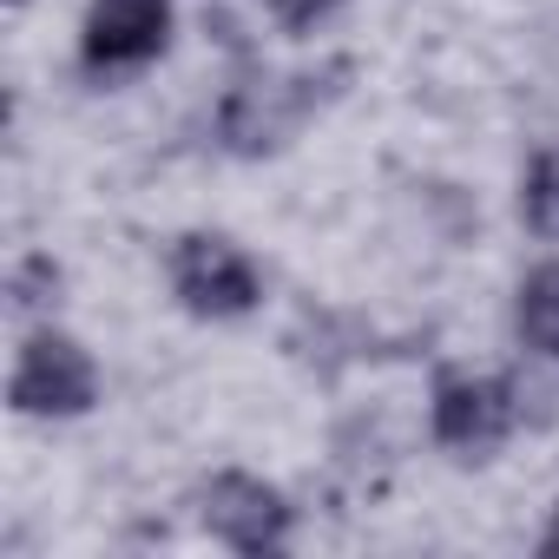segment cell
<instances>
[{"label": "cell", "instance_id": "cell-1", "mask_svg": "<svg viewBox=\"0 0 559 559\" xmlns=\"http://www.w3.org/2000/svg\"><path fill=\"white\" fill-rule=\"evenodd\" d=\"M99 395V369L93 356L73 343V336H53L40 330L21 362H14V408L21 415H47V421H67V415H86Z\"/></svg>", "mask_w": 559, "mask_h": 559}, {"label": "cell", "instance_id": "cell-2", "mask_svg": "<svg viewBox=\"0 0 559 559\" xmlns=\"http://www.w3.org/2000/svg\"><path fill=\"white\" fill-rule=\"evenodd\" d=\"M171 290H178L185 310H198V317H243V310L263 297L250 257H243L230 237H204V230L178 237V250H171Z\"/></svg>", "mask_w": 559, "mask_h": 559}, {"label": "cell", "instance_id": "cell-3", "mask_svg": "<svg viewBox=\"0 0 559 559\" xmlns=\"http://www.w3.org/2000/svg\"><path fill=\"white\" fill-rule=\"evenodd\" d=\"M513 428V389L493 376H441L435 382V441L480 461Z\"/></svg>", "mask_w": 559, "mask_h": 559}, {"label": "cell", "instance_id": "cell-4", "mask_svg": "<svg viewBox=\"0 0 559 559\" xmlns=\"http://www.w3.org/2000/svg\"><path fill=\"white\" fill-rule=\"evenodd\" d=\"M204 526L237 552H276L290 533V507L276 487H263L250 474H217L204 487Z\"/></svg>", "mask_w": 559, "mask_h": 559}, {"label": "cell", "instance_id": "cell-5", "mask_svg": "<svg viewBox=\"0 0 559 559\" xmlns=\"http://www.w3.org/2000/svg\"><path fill=\"white\" fill-rule=\"evenodd\" d=\"M171 40V0H93L86 14V67L119 73L158 60Z\"/></svg>", "mask_w": 559, "mask_h": 559}, {"label": "cell", "instance_id": "cell-6", "mask_svg": "<svg viewBox=\"0 0 559 559\" xmlns=\"http://www.w3.org/2000/svg\"><path fill=\"white\" fill-rule=\"evenodd\" d=\"M520 343L559 356V263H539L520 284Z\"/></svg>", "mask_w": 559, "mask_h": 559}, {"label": "cell", "instance_id": "cell-7", "mask_svg": "<svg viewBox=\"0 0 559 559\" xmlns=\"http://www.w3.org/2000/svg\"><path fill=\"white\" fill-rule=\"evenodd\" d=\"M520 211L539 237H559V152H539L526 185H520Z\"/></svg>", "mask_w": 559, "mask_h": 559}, {"label": "cell", "instance_id": "cell-8", "mask_svg": "<svg viewBox=\"0 0 559 559\" xmlns=\"http://www.w3.org/2000/svg\"><path fill=\"white\" fill-rule=\"evenodd\" d=\"M270 8H276L284 27H317V21H330L343 8V0H270Z\"/></svg>", "mask_w": 559, "mask_h": 559}, {"label": "cell", "instance_id": "cell-9", "mask_svg": "<svg viewBox=\"0 0 559 559\" xmlns=\"http://www.w3.org/2000/svg\"><path fill=\"white\" fill-rule=\"evenodd\" d=\"M546 552H559V513H552V533H546Z\"/></svg>", "mask_w": 559, "mask_h": 559}, {"label": "cell", "instance_id": "cell-10", "mask_svg": "<svg viewBox=\"0 0 559 559\" xmlns=\"http://www.w3.org/2000/svg\"><path fill=\"white\" fill-rule=\"evenodd\" d=\"M14 8H21V0H14Z\"/></svg>", "mask_w": 559, "mask_h": 559}]
</instances>
